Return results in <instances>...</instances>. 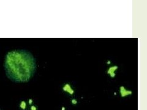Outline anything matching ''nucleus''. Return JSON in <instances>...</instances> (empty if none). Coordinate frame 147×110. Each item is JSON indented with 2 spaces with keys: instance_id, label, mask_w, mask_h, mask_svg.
I'll use <instances>...</instances> for the list:
<instances>
[{
  "instance_id": "obj_1",
  "label": "nucleus",
  "mask_w": 147,
  "mask_h": 110,
  "mask_svg": "<svg viewBox=\"0 0 147 110\" xmlns=\"http://www.w3.org/2000/svg\"><path fill=\"white\" fill-rule=\"evenodd\" d=\"M4 69L9 80L16 82L29 81L36 69L35 58L29 52L16 50L7 53L4 59Z\"/></svg>"
},
{
  "instance_id": "obj_2",
  "label": "nucleus",
  "mask_w": 147,
  "mask_h": 110,
  "mask_svg": "<svg viewBox=\"0 0 147 110\" xmlns=\"http://www.w3.org/2000/svg\"><path fill=\"white\" fill-rule=\"evenodd\" d=\"M34 103L33 99H28L26 100H22L18 104V109L19 110H28L30 104Z\"/></svg>"
},
{
  "instance_id": "obj_3",
  "label": "nucleus",
  "mask_w": 147,
  "mask_h": 110,
  "mask_svg": "<svg viewBox=\"0 0 147 110\" xmlns=\"http://www.w3.org/2000/svg\"><path fill=\"white\" fill-rule=\"evenodd\" d=\"M63 89L64 92H66V93L69 94L70 95H73L74 94V91L73 90V89L72 88V87L68 84L64 85Z\"/></svg>"
},
{
  "instance_id": "obj_4",
  "label": "nucleus",
  "mask_w": 147,
  "mask_h": 110,
  "mask_svg": "<svg viewBox=\"0 0 147 110\" xmlns=\"http://www.w3.org/2000/svg\"><path fill=\"white\" fill-rule=\"evenodd\" d=\"M120 93H121V97H125V96H126L127 95H130V94H132L131 91H127L125 88H123V87H121V88Z\"/></svg>"
},
{
  "instance_id": "obj_5",
  "label": "nucleus",
  "mask_w": 147,
  "mask_h": 110,
  "mask_svg": "<svg viewBox=\"0 0 147 110\" xmlns=\"http://www.w3.org/2000/svg\"><path fill=\"white\" fill-rule=\"evenodd\" d=\"M28 110H38V107L35 103L30 104L29 105V107Z\"/></svg>"
},
{
  "instance_id": "obj_6",
  "label": "nucleus",
  "mask_w": 147,
  "mask_h": 110,
  "mask_svg": "<svg viewBox=\"0 0 147 110\" xmlns=\"http://www.w3.org/2000/svg\"><path fill=\"white\" fill-rule=\"evenodd\" d=\"M72 103L74 104H74H76L77 103V101L75 100V99H73L72 100Z\"/></svg>"
},
{
  "instance_id": "obj_7",
  "label": "nucleus",
  "mask_w": 147,
  "mask_h": 110,
  "mask_svg": "<svg viewBox=\"0 0 147 110\" xmlns=\"http://www.w3.org/2000/svg\"><path fill=\"white\" fill-rule=\"evenodd\" d=\"M0 110H1V109H0Z\"/></svg>"
}]
</instances>
